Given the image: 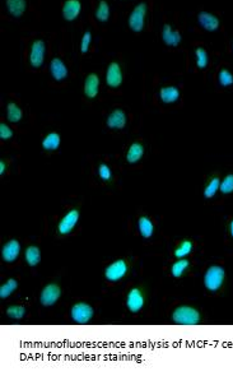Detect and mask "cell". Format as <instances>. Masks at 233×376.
<instances>
[{"instance_id": "obj_1", "label": "cell", "mask_w": 233, "mask_h": 376, "mask_svg": "<svg viewBox=\"0 0 233 376\" xmlns=\"http://www.w3.org/2000/svg\"><path fill=\"white\" fill-rule=\"evenodd\" d=\"M172 320L178 325H196L200 323V312L191 306H178L172 312Z\"/></svg>"}, {"instance_id": "obj_2", "label": "cell", "mask_w": 233, "mask_h": 376, "mask_svg": "<svg viewBox=\"0 0 233 376\" xmlns=\"http://www.w3.org/2000/svg\"><path fill=\"white\" fill-rule=\"evenodd\" d=\"M224 275L226 272L222 267H219V265H212V267H209L208 270L205 272L204 286L206 287V289H209V291L212 292L218 291V289L223 286Z\"/></svg>"}, {"instance_id": "obj_3", "label": "cell", "mask_w": 233, "mask_h": 376, "mask_svg": "<svg viewBox=\"0 0 233 376\" xmlns=\"http://www.w3.org/2000/svg\"><path fill=\"white\" fill-rule=\"evenodd\" d=\"M70 316L76 324H87L93 317V307L87 302H76L72 307Z\"/></svg>"}, {"instance_id": "obj_4", "label": "cell", "mask_w": 233, "mask_h": 376, "mask_svg": "<svg viewBox=\"0 0 233 376\" xmlns=\"http://www.w3.org/2000/svg\"><path fill=\"white\" fill-rule=\"evenodd\" d=\"M128 273V264L122 259L114 261L104 269V277L110 282H118L121 278H124Z\"/></svg>"}, {"instance_id": "obj_5", "label": "cell", "mask_w": 233, "mask_h": 376, "mask_svg": "<svg viewBox=\"0 0 233 376\" xmlns=\"http://www.w3.org/2000/svg\"><path fill=\"white\" fill-rule=\"evenodd\" d=\"M60 296H62V289L58 284L50 283L48 286H45L41 291V295H40V302L42 303L44 306L48 307V306H52L59 301Z\"/></svg>"}, {"instance_id": "obj_6", "label": "cell", "mask_w": 233, "mask_h": 376, "mask_svg": "<svg viewBox=\"0 0 233 376\" xmlns=\"http://www.w3.org/2000/svg\"><path fill=\"white\" fill-rule=\"evenodd\" d=\"M146 15V6L144 3L138 4L129 17V27L134 32H140L144 27V18Z\"/></svg>"}, {"instance_id": "obj_7", "label": "cell", "mask_w": 233, "mask_h": 376, "mask_svg": "<svg viewBox=\"0 0 233 376\" xmlns=\"http://www.w3.org/2000/svg\"><path fill=\"white\" fill-rule=\"evenodd\" d=\"M126 306L129 311L134 312V314H136V312H139L143 309L144 295L140 288L135 287V288L130 289L126 297Z\"/></svg>"}, {"instance_id": "obj_8", "label": "cell", "mask_w": 233, "mask_h": 376, "mask_svg": "<svg viewBox=\"0 0 233 376\" xmlns=\"http://www.w3.org/2000/svg\"><path fill=\"white\" fill-rule=\"evenodd\" d=\"M79 221V212L76 209H72V211L68 212L64 217H62V221L59 222V232L60 235H68L73 231V228L76 227V225Z\"/></svg>"}, {"instance_id": "obj_9", "label": "cell", "mask_w": 233, "mask_h": 376, "mask_svg": "<svg viewBox=\"0 0 233 376\" xmlns=\"http://www.w3.org/2000/svg\"><path fill=\"white\" fill-rule=\"evenodd\" d=\"M45 43L41 40H36L32 44L31 54H30V63L34 68H38L44 64V59H45Z\"/></svg>"}, {"instance_id": "obj_10", "label": "cell", "mask_w": 233, "mask_h": 376, "mask_svg": "<svg viewBox=\"0 0 233 376\" xmlns=\"http://www.w3.org/2000/svg\"><path fill=\"white\" fill-rule=\"evenodd\" d=\"M106 83L110 87L116 88L122 83V72L118 63H111L107 68L106 73Z\"/></svg>"}, {"instance_id": "obj_11", "label": "cell", "mask_w": 233, "mask_h": 376, "mask_svg": "<svg viewBox=\"0 0 233 376\" xmlns=\"http://www.w3.org/2000/svg\"><path fill=\"white\" fill-rule=\"evenodd\" d=\"M82 4L79 0H66L62 6V17L72 22L80 15Z\"/></svg>"}, {"instance_id": "obj_12", "label": "cell", "mask_w": 233, "mask_h": 376, "mask_svg": "<svg viewBox=\"0 0 233 376\" xmlns=\"http://www.w3.org/2000/svg\"><path fill=\"white\" fill-rule=\"evenodd\" d=\"M20 244L17 240H10L6 242L2 249V256L6 263H12L20 256Z\"/></svg>"}, {"instance_id": "obj_13", "label": "cell", "mask_w": 233, "mask_h": 376, "mask_svg": "<svg viewBox=\"0 0 233 376\" xmlns=\"http://www.w3.org/2000/svg\"><path fill=\"white\" fill-rule=\"evenodd\" d=\"M198 21H199V25L202 26V29L209 32L216 31L219 29V25H220L218 18L208 13V12H200L199 16H198Z\"/></svg>"}, {"instance_id": "obj_14", "label": "cell", "mask_w": 233, "mask_h": 376, "mask_svg": "<svg viewBox=\"0 0 233 376\" xmlns=\"http://www.w3.org/2000/svg\"><path fill=\"white\" fill-rule=\"evenodd\" d=\"M126 125V115L122 110H114L107 118V127L111 129H122Z\"/></svg>"}, {"instance_id": "obj_15", "label": "cell", "mask_w": 233, "mask_h": 376, "mask_svg": "<svg viewBox=\"0 0 233 376\" xmlns=\"http://www.w3.org/2000/svg\"><path fill=\"white\" fill-rule=\"evenodd\" d=\"M50 72L52 78L58 82L62 81V79H65L68 77L66 65H65L64 62H62V59H59V58H55V59L51 60Z\"/></svg>"}, {"instance_id": "obj_16", "label": "cell", "mask_w": 233, "mask_h": 376, "mask_svg": "<svg viewBox=\"0 0 233 376\" xmlns=\"http://www.w3.org/2000/svg\"><path fill=\"white\" fill-rule=\"evenodd\" d=\"M162 39L164 41V44L168 46H178L181 43V34L178 31H174L172 27L170 25H164L163 26L162 30Z\"/></svg>"}, {"instance_id": "obj_17", "label": "cell", "mask_w": 233, "mask_h": 376, "mask_svg": "<svg viewBox=\"0 0 233 376\" xmlns=\"http://www.w3.org/2000/svg\"><path fill=\"white\" fill-rule=\"evenodd\" d=\"M100 91V78L97 74L90 73L84 82V93L88 99H94Z\"/></svg>"}, {"instance_id": "obj_18", "label": "cell", "mask_w": 233, "mask_h": 376, "mask_svg": "<svg viewBox=\"0 0 233 376\" xmlns=\"http://www.w3.org/2000/svg\"><path fill=\"white\" fill-rule=\"evenodd\" d=\"M160 97L164 104H174L180 99V91L176 87H163L160 91Z\"/></svg>"}, {"instance_id": "obj_19", "label": "cell", "mask_w": 233, "mask_h": 376, "mask_svg": "<svg viewBox=\"0 0 233 376\" xmlns=\"http://www.w3.org/2000/svg\"><path fill=\"white\" fill-rule=\"evenodd\" d=\"M26 7V0H6V8L13 17H20L24 13Z\"/></svg>"}, {"instance_id": "obj_20", "label": "cell", "mask_w": 233, "mask_h": 376, "mask_svg": "<svg viewBox=\"0 0 233 376\" xmlns=\"http://www.w3.org/2000/svg\"><path fill=\"white\" fill-rule=\"evenodd\" d=\"M139 226V232L143 236L144 239H149L152 237L153 232H154V226H153V222L148 218V217H140L138 221Z\"/></svg>"}, {"instance_id": "obj_21", "label": "cell", "mask_w": 233, "mask_h": 376, "mask_svg": "<svg viewBox=\"0 0 233 376\" xmlns=\"http://www.w3.org/2000/svg\"><path fill=\"white\" fill-rule=\"evenodd\" d=\"M60 135L58 133H48L42 141V148L46 151H56L60 147Z\"/></svg>"}, {"instance_id": "obj_22", "label": "cell", "mask_w": 233, "mask_h": 376, "mask_svg": "<svg viewBox=\"0 0 233 376\" xmlns=\"http://www.w3.org/2000/svg\"><path fill=\"white\" fill-rule=\"evenodd\" d=\"M24 258L30 267H36L37 264L41 261V251L37 246H28L26 249Z\"/></svg>"}, {"instance_id": "obj_23", "label": "cell", "mask_w": 233, "mask_h": 376, "mask_svg": "<svg viewBox=\"0 0 233 376\" xmlns=\"http://www.w3.org/2000/svg\"><path fill=\"white\" fill-rule=\"evenodd\" d=\"M144 155V148L140 143H132L126 153V161L129 163H136Z\"/></svg>"}, {"instance_id": "obj_24", "label": "cell", "mask_w": 233, "mask_h": 376, "mask_svg": "<svg viewBox=\"0 0 233 376\" xmlns=\"http://www.w3.org/2000/svg\"><path fill=\"white\" fill-rule=\"evenodd\" d=\"M188 265H190V261H188V259H185V258L178 259V260L174 261V263L172 264V268H171L172 275H174V278L182 277V274L186 272Z\"/></svg>"}, {"instance_id": "obj_25", "label": "cell", "mask_w": 233, "mask_h": 376, "mask_svg": "<svg viewBox=\"0 0 233 376\" xmlns=\"http://www.w3.org/2000/svg\"><path fill=\"white\" fill-rule=\"evenodd\" d=\"M22 116V110L14 102H9L8 106H6V118H8V120L10 123H18V121H20Z\"/></svg>"}, {"instance_id": "obj_26", "label": "cell", "mask_w": 233, "mask_h": 376, "mask_svg": "<svg viewBox=\"0 0 233 376\" xmlns=\"http://www.w3.org/2000/svg\"><path fill=\"white\" fill-rule=\"evenodd\" d=\"M191 251H192V241H190V240H184V241L176 247V250H174V256H176L177 259L186 258Z\"/></svg>"}, {"instance_id": "obj_27", "label": "cell", "mask_w": 233, "mask_h": 376, "mask_svg": "<svg viewBox=\"0 0 233 376\" xmlns=\"http://www.w3.org/2000/svg\"><path fill=\"white\" fill-rule=\"evenodd\" d=\"M17 287H18V282L16 281V279H13V278L8 279L3 286L0 287V297L3 298V300L4 298L9 297V296H10L16 289H17Z\"/></svg>"}, {"instance_id": "obj_28", "label": "cell", "mask_w": 233, "mask_h": 376, "mask_svg": "<svg viewBox=\"0 0 233 376\" xmlns=\"http://www.w3.org/2000/svg\"><path fill=\"white\" fill-rule=\"evenodd\" d=\"M220 188V179L219 177H213V179L209 181V184L206 185V188L204 189V197L206 199H210L216 194V191Z\"/></svg>"}, {"instance_id": "obj_29", "label": "cell", "mask_w": 233, "mask_h": 376, "mask_svg": "<svg viewBox=\"0 0 233 376\" xmlns=\"http://www.w3.org/2000/svg\"><path fill=\"white\" fill-rule=\"evenodd\" d=\"M110 17V7L107 4V2L101 0L97 7V11H96V18L100 21V22H107Z\"/></svg>"}, {"instance_id": "obj_30", "label": "cell", "mask_w": 233, "mask_h": 376, "mask_svg": "<svg viewBox=\"0 0 233 376\" xmlns=\"http://www.w3.org/2000/svg\"><path fill=\"white\" fill-rule=\"evenodd\" d=\"M195 57H196L198 68H200V69L206 68V65H208V63H209V57H208V53L205 51V49L198 48L196 50H195Z\"/></svg>"}, {"instance_id": "obj_31", "label": "cell", "mask_w": 233, "mask_h": 376, "mask_svg": "<svg viewBox=\"0 0 233 376\" xmlns=\"http://www.w3.org/2000/svg\"><path fill=\"white\" fill-rule=\"evenodd\" d=\"M24 314H26V309L23 307V306L13 305V306H9L8 309H6V315H8L9 317H12V319L20 320L24 316Z\"/></svg>"}, {"instance_id": "obj_32", "label": "cell", "mask_w": 233, "mask_h": 376, "mask_svg": "<svg viewBox=\"0 0 233 376\" xmlns=\"http://www.w3.org/2000/svg\"><path fill=\"white\" fill-rule=\"evenodd\" d=\"M218 81L219 85L222 86V87H230V86L233 85L232 73L230 71H227V69H222V71L219 72Z\"/></svg>"}, {"instance_id": "obj_33", "label": "cell", "mask_w": 233, "mask_h": 376, "mask_svg": "<svg viewBox=\"0 0 233 376\" xmlns=\"http://www.w3.org/2000/svg\"><path fill=\"white\" fill-rule=\"evenodd\" d=\"M219 190L222 191L223 194L233 193V174L227 175V176L223 179V181H220V188H219Z\"/></svg>"}, {"instance_id": "obj_34", "label": "cell", "mask_w": 233, "mask_h": 376, "mask_svg": "<svg viewBox=\"0 0 233 376\" xmlns=\"http://www.w3.org/2000/svg\"><path fill=\"white\" fill-rule=\"evenodd\" d=\"M98 175L102 180H104V181H108V180H111V177H112L111 169H110L107 165H104V163H101V165H100Z\"/></svg>"}, {"instance_id": "obj_35", "label": "cell", "mask_w": 233, "mask_h": 376, "mask_svg": "<svg viewBox=\"0 0 233 376\" xmlns=\"http://www.w3.org/2000/svg\"><path fill=\"white\" fill-rule=\"evenodd\" d=\"M90 43H92V35H90V31H87L84 35H83V39H82V43H80L82 53L83 54L87 53L88 49H90Z\"/></svg>"}, {"instance_id": "obj_36", "label": "cell", "mask_w": 233, "mask_h": 376, "mask_svg": "<svg viewBox=\"0 0 233 376\" xmlns=\"http://www.w3.org/2000/svg\"><path fill=\"white\" fill-rule=\"evenodd\" d=\"M12 137H13V130L6 124H0V138L3 141H6V139H9Z\"/></svg>"}, {"instance_id": "obj_37", "label": "cell", "mask_w": 233, "mask_h": 376, "mask_svg": "<svg viewBox=\"0 0 233 376\" xmlns=\"http://www.w3.org/2000/svg\"><path fill=\"white\" fill-rule=\"evenodd\" d=\"M4 174H6V163L2 161V162H0V175H4Z\"/></svg>"}, {"instance_id": "obj_38", "label": "cell", "mask_w": 233, "mask_h": 376, "mask_svg": "<svg viewBox=\"0 0 233 376\" xmlns=\"http://www.w3.org/2000/svg\"><path fill=\"white\" fill-rule=\"evenodd\" d=\"M230 235H232L233 237V221L230 222Z\"/></svg>"}]
</instances>
